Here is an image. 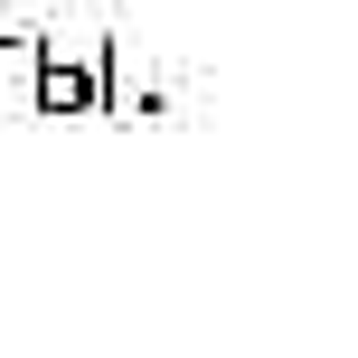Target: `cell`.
I'll return each instance as SVG.
<instances>
[{"mask_svg": "<svg viewBox=\"0 0 358 358\" xmlns=\"http://www.w3.org/2000/svg\"><path fill=\"white\" fill-rule=\"evenodd\" d=\"M104 57L113 48H66V38H38V113H104Z\"/></svg>", "mask_w": 358, "mask_h": 358, "instance_id": "6da1fadb", "label": "cell"}]
</instances>
